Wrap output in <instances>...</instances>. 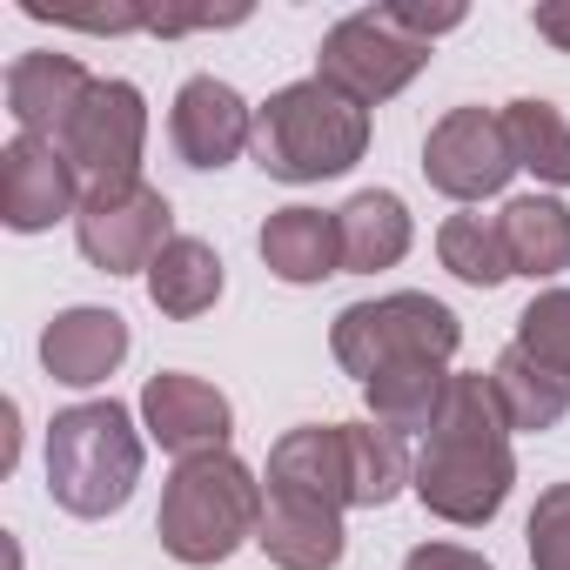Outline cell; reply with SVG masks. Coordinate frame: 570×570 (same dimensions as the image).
I'll use <instances>...</instances> for the list:
<instances>
[{"mask_svg":"<svg viewBox=\"0 0 570 570\" xmlns=\"http://www.w3.org/2000/svg\"><path fill=\"white\" fill-rule=\"evenodd\" d=\"M336 228H343V275H376V268H396L410 255V208L403 195L390 188H363L336 208Z\"/></svg>","mask_w":570,"mask_h":570,"instance_id":"18","label":"cell"},{"mask_svg":"<svg viewBox=\"0 0 570 570\" xmlns=\"http://www.w3.org/2000/svg\"><path fill=\"white\" fill-rule=\"evenodd\" d=\"M530 28H537L557 55H570V0H537V8H530Z\"/></svg>","mask_w":570,"mask_h":570,"instance_id":"29","label":"cell"},{"mask_svg":"<svg viewBox=\"0 0 570 570\" xmlns=\"http://www.w3.org/2000/svg\"><path fill=\"white\" fill-rule=\"evenodd\" d=\"M141 483V430L128 403H75L48 423V490L68 517H115Z\"/></svg>","mask_w":570,"mask_h":570,"instance_id":"4","label":"cell"},{"mask_svg":"<svg viewBox=\"0 0 570 570\" xmlns=\"http://www.w3.org/2000/svg\"><path fill=\"white\" fill-rule=\"evenodd\" d=\"M517 483V456H510V416L497 403V383L490 376H450L443 390V410L423 436V456H416V503L443 523H463V530H483L503 497Z\"/></svg>","mask_w":570,"mask_h":570,"instance_id":"1","label":"cell"},{"mask_svg":"<svg viewBox=\"0 0 570 570\" xmlns=\"http://www.w3.org/2000/svg\"><path fill=\"white\" fill-rule=\"evenodd\" d=\"M262 262H268L275 282H296V289H309V282H323V275H343V228H336V215L303 208V202L275 208L262 222Z\"/></svg>","mask_w":570,"mask_h":570,"instance_id":"16","label":"cell"},{"mask_svg":"<svg viewBox=\"0 0 570 570\" xmlns=\"http://www.w3.org/2000/svg\"><path fill=\"white\" fill-rule=\"evenodd\" d=\"M423 175H430V188L450 195V202H483V195H497V188L517 175V148H510L503 115H490V108H450V115L430 128V141H423Z\"/></svg>","mask_w":570,"mask_h":570,"instance_id":"9","label":"cell"},{"mask_svg":"<svg viewBox=\"0 0 570 570\" xmlns=\"http://www.w3.org/2000/svg\"><path fill=\"white\" fill-rule=\"evenodd\" d=\"M255 168L275 181H330L363 161L370 148V108L330 88L323 75L275 88L255 108Z\"/></svg>","mask_w":570,"mask_h":570,"instance_id":"2","label":"cell"},{"mask_svg":"<svg viewBox=\"0 0 570 570\" xmlns=\"http://www.w3.org/2000/svg\"><path fill=\"white\" fill-rule=\"evenodd\" d=\"M81 175L75 161L61 155V141H41V135H14L0 148V222L14 235H41L55 228L61 215H81Z\"/></svg>","mask_w":570,"mask_h":570,"instance_id":"10","label":"cell"},{"mask_svg":"<svg viewBox=\"0 0 570 570\" xmlns=\"http://www.w3.org/2000/svg\"><path fill=\"white\" fill-rule=\"evenodd\" d=\"M343 430H350V497H356V510H383L403 483H416V463H410L396 430H383V423H343Z\"/></svg>","mask_w":570,"mask_h":570,"instance_id":"23","label":"cell"},{"mask_svg":"<svg viewBox=\"0 0 570 570\" xmlns=\"http://www.w3.org/2000/svg\"><path fill=\"white\" fill-rule=\"evenodd\" d=\"M141 423H148V436L168 450V456H215V450H228V436H235V410H228V396L215 390V383H202V376H188V370H161V376H148V390H141Z\"/></svg>","mask_w":570,"mask_h":570,"instance_id":"11","label":"cell"},{"mask_svg":"<svg viewBox=\"0 0 570 570\" xmlns=\"http://www.w3.org/2000/svg\"><path fill=\"white\" fill-rule=\"evenodd\" d=\"M403 570H490L476 550H456V543H416L403 557Z\"/></svg>","mask_w":570,"mask_h":570,"instance_id":"28","label":"cell"},{"mask_svg":"<svg viewBox=\"0 0 570 570\" xmlns=\"http://www.w3.org/2000/svg\"><path fill=\"white\" fill-rule=\"evenodd\" d=\"M262 483L242 456L215 450V456H188L175 463L168 490H161V517H155V537L175 563L188 570H208V563H228L255 530H262Z\"/></svg>","mask_w":570,"mask_h":570,"instance_id":"3","label":"cell"},{"mask_svg":"<svg viewBox=\"0 0 570 570\" xmlns=\"http://www.w3.org/2000/svg\"><path fill=\"white\" fill-rule=\"evenodd\" d=\"M497 228H503V248H510V275L543 282V275L570 268V208H563V202H550V195H517V202L497 215Z\"/></svg>","mask_w":570,"mask_h":570,"instance_id":"19","label":"cell"},{"mask_svg":"<svg viewBox=\"0 0 570 570\" xmlns=\"http://www.w3.org/2000/svg\"><path fill=\"white\" fill-rule=\"evenodd\" d=\"M490 383H497V403H503L510 430H557V423H563V410H570V376L543 370V363H537V356H523L517 343L497 356Z\"/></svg>","mask_w":570,"mask_h":570,"instance_id":"21","label":"cell"},{"mask_svg":"<svg viewBox=\"0 0 570 570\" xmlns=\"http://www.w3.org/2000/svg\"><path fill=\"white\" fill-rule=\"evenodd\" d=\"M255 543L275 570H336L343 550H350L343 517L323 510V503H296V497H268Z\"/></svg>","mask_w":570,"mask_h":570,"instance_id":"17","label":"cell"},{"mask_svg":"<svg viewBox=\"0 0 570 570\" xmlns=\"http://www.w3.org/2000/svg\"><path fill=\"white\" fill-rule=\"evenodd\" d=\"M436 255L456 282H470V289H497V282H510V248H503V228L490 215H450L436 228Z\"/></svg>","mask_w":570,"mask_h":570,"instance_id":"25","label":"cell"},{"mask_svg":"<svg viewBox=\"0 0 570 570\" xmlns=\"http://www.w3.org/2000/svg\"><path fill=\"white\" fill-rule=\"evenodd\" d=\"M456 343H463V323L423 289L350 303L330 330V350L356 383H376L383 370H403V363H450Z\"/></svg>","mask_w":570,"mask_h":570,"instance_id":"5","label":"cell"},{"mask_svg":"<svg viewBox=\"0 0 570 570\" xmlns=\"http://www.w3.org/2000/svg\"><path fill=\"white\" fill-rule=\"evenodd\" d=\"M268 497H296V503H323V510H356L350 497V430L343 423H303L268 450Z\"/></svg>","mask_w":570,"mask_h":570,"instance_id":"13","label":"cell"},{"mask_svg":"<svg viewBox=\"0 0 570 570\" xmlns=\"http://www.w3.org/2000/svg\"><path fill=\"white\" fill-rule=\"evenodd\" d=\"M517 350L537 356L543 370L570 376V289H543V296L517 316Z\"/></svg>","mask_w":570,"mask_h":570,"instance_id":"26","label":"cell"},{"mask_svg":"<svg viewBox=\"0 0 570 570\" xmlns=\"http://www.w3.org/2000/svg\"><path fill=\"white\" fill-rule=\"evenodd\" d=\"M141 141H148V101L135 81H95L81 95V108L61 128V155L75 161V175H88V188L101 181H135L141 175Z\"/></svg>","mask_w":570,"mask_h":570,"instance_id":"8","label":"cell"},{"mask_svg":"<svg viewBox=\"0 0 570 570\" xmlns=\"http://www.w3.org/2000/svg\"><path fill=\"white\" fill-rule=\"evenodd\" d=\"M168 141L188 168H228L255 141V108L228 81L195 75V81H181V95L168 108Z\"/></svg>","mask_w":570,"mask_h":570,"instance_id":"12","label":"cell"},{"mask_svg":"<svg viewBox=\"0 0 570 570\" xmlns=\"http://www.w3.org/2000/svg\"><path fill=\"white\" fill-rule=\"evenodd\" d=\"M95 88V75L75 61V55H21L8 68V115L21 121V135H41V141H61L68 115L81 108V95Z\"/></svg>","mask_w":570,"mask_h":570,"instance_id":"15","label":"cell"},{"mask_svg":"<svg viewBox=\"0 0 570 570\" xmlns=\"http://www.w3.org/2000/svg\"><path fill=\"white\" fill-rule=\"evenodd\" d=\"M443 390H450V370L443 363H403V370H383L376 383H363L370 416L383 430H396V436H410V430L430 436V423L443 410Z\"/></svg>","mask_w":570,"mask_h":570,"instance_id":"22","label":"cell"},{"mask_svg":"<svg viewBox=\"0 0 570 570\" xmlns=\"http://www.w3.org/2000/svg\"><path fill=\"white\" fill-rule=\"evenodd\" d=\"M430 61V41L396 14V8H363L350 21H336L323 35V55H316V75L330 88H343L350 101L376 108L390 95H403Z\"/></svg>","mask_w":570,"mask_h":570,"instance_id":"6","label":"cell"},{"mask_svg":"<svg viewBox=\"0 0 570 570\" xmlns=\"http://www.w3.org/2000/svg\"><path fill=\"white\" fill-rule=\"evenodd\" d=\"M215 296H222V255L195 235H175L148 268V303L175 323H195L202 309H215Z\"/></svg>","mask_w":570,"mask_h":570,"instance_id":"20","label":"cell"},{"mask_svg":"<svg viewBox=\"0 0 570 570\" xmlns=\"http://www.w3.org/2000/svg\"><path fill=\"white\" fill-rule=\"evenodd\" d=\"M530 563L570 570V483H550L530 510Z\"/></svg>","mask_w":570,"mask_h":570,"instance_id":"27","label":"cell"},{"mask_svg":"<svg viewBox=\"0 0 570 570\" xmlns=\"http://www.w3.org/2000/svg\"><path fill=\"white\" fill-rule=\"evenodd\" d=\"M128 356V323L115 309H61L48 330H41V363L55 383L68 390H95L121 370Z\"/></svg>","mask_w":570,"mask_h":570,"instance_id":"14","label":"cell"},{"mask_svg":"<svg viewBox=\"0 0 570 570\" xmlns=\"http://www.w3.org/2000/svg\"><path fill=\"white\" fill-rule=\"evenodd\" d=\"M503 128H510V148H517V168H530L550 188H570V121L550 101H510Z\"/></svg>","mask_w":570,"mask_h":570,"instance_id":"24","label":"cell"},{"mask_svg":"<svg viewBox=\"0 0 570 570\" xmlns=\"http://www.w3.org/2000/svg\"><path fill=\"white\" fill-rule=\"evenodd\" d=\"M75 242L101 275H148L155 255L175 242V208L141 175L135 181H101V188H88V202L75 215Z\"/></svg>","mask_w":570,"mask_h":570,"instance_id":"7","label":"cell"}]
</instances>
